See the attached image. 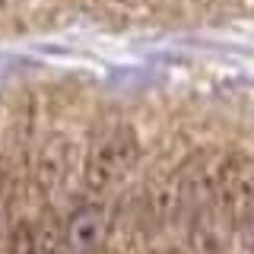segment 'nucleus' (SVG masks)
Listing matches in <instances>:
<instances>
[{
	"instance_id": "nucleus-1",
	"label": "nucleus",
	"mask_w": 254,
	"mask_h": 254,
	"mask_svg": "<svg viewBox=\"0 0 254 254\" xmlns=\"http://www.w3.org/2000/svg\"><path fill=\"white\" fill-rule=\"evenodd\" d=\"M140 162V137L133 127L118 124L105 130L99 140L92 143V149L86 153L83 162V188L89 194H105L108 188H115L118 181H124L127 175L137 169Z\"/></svg>"
},
{
	"instance_id": "nucleus-2",
	"label": "nucleus",
	"mask_w": 254,
	"mask_h": 254,
	"mask_svg": "<svg viewBox=\"0 0 254 254\" xmlns=\"http://www.w3.org/2000/svg\"><path fill=\"white\" fill-rule=\"evenodd\" d=\"M235 235H238V226H235L232 213L219 200L200 203L190 210V222H188L190 254H229Z\"/></svg>"
},
{
	"instance_id": "nucleus-3",
	"label": "nucleus",
	"mask_w": 254,
	"mask_h": 254,
	"mask_svg": "<svg viewBox=\"0 0 254 254\" xmlns=\"http://www.w3.org/2000/svg\"><path fill=\"white\" fill-rule=\"evenodd\" d=\"M254 197V156L226 153L216 162V200L232 213L235 226Z\"/></svg>"
},
{
	"instance_id": "nucleus-4",
	"label": "nucleus",
	"mask_w": 254,
	"mask_h": 254,
	"mask_svg": "<svg viewBox=\"0 0 254 254\" xmlns=\"http://www.w3.org/2000/svg\"><path fill=\"white\" fill-rule=\"evenodd\" d=\"M108 213L95 203L73 210L64 222V254H95L108 238Z\"/></svg>"
},
{
	"instance_id": "nucleus-5",
	"label": "nucleus",
	"mask_w": 254,
	"mask_h": 254,
	"mask_svg": "<svg viewBox=\"0 0 254 254\" xmlns=\"http://www.w3.org/2000/svg\"><path fill=\"white\" fill-rule=\"evenodd\" d=\"M70 172H73V143L67 137H48L35 153V165H32V175H35V188L42 194H58V190L67 185Z\"/></svg>"
},
{
	"instance_id": "nucleus-6",
	"label": "nucleus",
	"mask_w": 254,
	"mask_h": 254,
	"mask_svg": "<svg viewBox=\"0 0 254 254\" xmlns=\"http://www.w3.org/2000/svg\"><path fill=\"white\" fill-rule=\"evenodd\" d=\"M185 210H188V197H185V188H181L178 175L159 181L156 188H149L146 200H143V219L149 216L153 226H169V222L178 219Z\"/></svg>"
},
{
	"instance_id": "nucleus-7",
	"label": "nucleus",
	"mask_w": 254,
	"mask_h": 254,
	"mask_svg": "<svg viewBox=\"0 0 254 254\" xmlns=\"http://www.w3.org/2000/svg\"><path fill=\"white\" fill-rule=\"evenodd\" d=\"M38 254H64V226H58L54 216H45L35 226Z\"/></svg>"
},
{
	"instance_id": "nucleus-8",
	"label": "nucleus",
	"mask_w": 254,
	"mask_h": 254,
	"mask_svg": "<svg viewBox=\"0 0 254 254\" xmlns=\"http://www.w3.org/2000/svg\"><path fill=\"white\" fill-rule=\"evenodd\" d=\"M6 254H38V242H35V226L26 219H19L10 229L6 238Z\"/></svg>"
},
{
	"instance_id": "nucleus-9",
	"label": "nucleus",
	"mask_w": 254,
	"mask_h": 254,
	"mask_svg": "<svg viewBox=\"0 0 254 254\" xmlns=\"http://www.w3.org/2000/svg\"><path fill=\"white\" fill-rule=\"evenodd\" d=\"M238 235H242L248 245H254V197H251V203L245 206L242 219H238Z\"/></svg>"
},
{
	"instance_id": "nucleus-10",
	"label": "nucleus",
	"mask_w": 254,
	"mask_h": 254,
	"mask_svg": "<svg viewBox=\"0 0 254 254\" xmlns=\"http://www.w3.org/2000/svg\"><path fill=\"white\" fill-rule=\"evenodd\" d=\"M146 254H188V251L185 248H175V245H159V248L146 251Z\"/></svg>"
}]
</instances>
